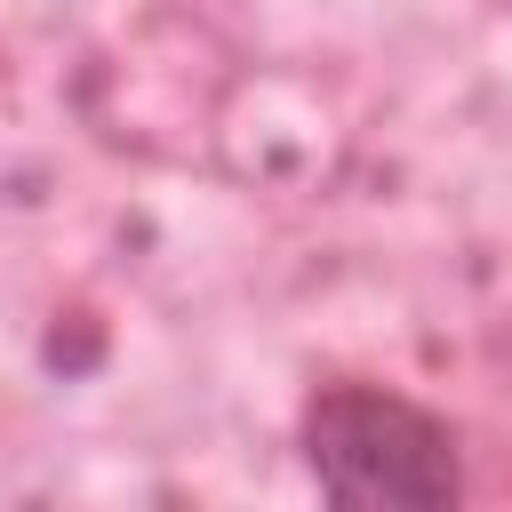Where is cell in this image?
<instances>
[{
    "label": "cell",
    "mask_w": 512,
    "mask_h": 512,
    "mask_svg": "<svg viewBox=\"0 0 512 512\" xmlns=\"http://www.w3.org/2000/svg\"><path fill=\"white\" fill-rule=\"evenodd\" d=\"M304 472L336 504H392V512H432L464 496V456L448 416H432L408 392L384 384H328L304 400L296 424Z\"/></svg>",
    "instance_id": "cell-1"
}]
</instances>
